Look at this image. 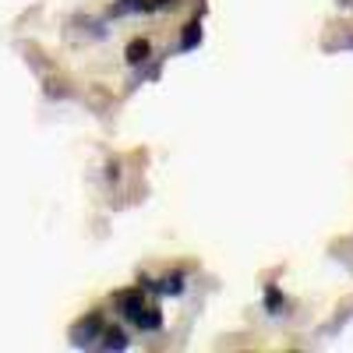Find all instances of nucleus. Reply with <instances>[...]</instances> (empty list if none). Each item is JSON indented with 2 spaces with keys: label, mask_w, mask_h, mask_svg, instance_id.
Segmentation results:
<instances>
[{
  "label": "nucleus",
  "mask_w": 353,
  "mask_h": 353,
  "mask_svg": "<svg viewBox=\"0 0 353 353\" xmlns=\"http://www.w3.org/2000/svg\"><path fill=\"white\" fill-rule=\"evenodd\" d=\"M103 314L99 311H92V314H85L78 325L71 329V346H78V350H88V346H99L96 339H103Z\"/></svg>",
  "instance_id": "obj_1"
},
{
  "label": "nucleus",
  "mask_w": 353,
  "mask_h": 353,
  "mask_svg": "<svg viewBox=\"0 0 353 353\" xmlns=\"http://www.w3.org/2000/svg\"><path fill=\"white\" fill-rule=\"evenodd\" d=\"M117 307H121V314H124L128 321H134V318H138V311L145 307V293H141V286H134V290H121V293H117Z\"/></svg>",
  "instance_id": "obj_2"
},
{
  "label": "nucleus",
  "mask_w": 353,
  "mask_h": 353,
  "mask_svg": "<svg viewBox=\"0 0 353 353\" xmlns=\"http://www.w3.org/2000/svg\"><path fill=\"white\" fill-rule=\"evenodd\" d=\"M124 57H128V64H131V68L149 64V61H152V43L145 39V36H138V39H131V43H128Z\"/></svg>",
  "instance_id": "obj_3"
},
{
  "label": "nucleus",
  "mask_w": 353,
  "mask_h": 353,
  "mask_svg": "<svg viewBox=\"0 0 353 353\" xmlns=\"http://www.w3.org/2000/svg\"><path fill=\"white\" fill-rule=\"evenodd\" d=\"M134 325H138L141 332H159V329H163V311H159V304H145V307L138 311V318H134Z\"/></svg>",
  "instance_id": "obj_4"
},
{
  "label": "nucleus",
  "mask_w": 353,
  "mask_h": 353,
  "mask_svg": "<svg viewBox=\"0 0 353 353\" xmlns=\"http://www.w3.org/2000/svg\"><path fill=\"white\" fill-rule=\"evenodd\" d=\"M141 11H159L156 0H117L110 14H141Z\"/></svg>",
  "instance_id": "obj_5"
},
{
  "label": "nucleus",
  "mask_w": 353,
  "mask_h": 353,
  "mask_svg": "<svg viewBox=\"0 0 353 353\" xmlns=\"http://www.w3.org/2000/svg\"><path fill=\"white\" fill-rule=\"evenodd\" d=\"M201 36H205L201 21H198V18L188 21V25H184V32H181V43H176V50H198V46H201Z\"/></svg>",
  "instance_id": "obj_6"
},
{
  "label": "nucleus",
  "mask_w": 353,
  "mask_h": 353,
  "mask_svg": "<svg viewBox=\"0 0 353 353\" xmlns=\"http://www.w3.org/2000/svg\"><path fill=\"white\" fill-rule=\"evenodd\" d=\"M145 286H152L156 293H170V297H181V293H184V276H181V272H173V276H166L163 283H145Z\"/></svg>",
  "instance_id": "obj_7"
},
{
  "label": "nucleus",
  "mask_w": 353,
  "mask_h": 353,
  "mask_svg": "<svg viewBox=\"0 0 353 353\" xmlns=\"http://www.w3.org/2000/svg\"><path fill=\"white\" fill-rule=\"evenodd\" d=\"M128 332L124 329H103V343H99V350H128Z\"/></svg>",
  "instance_id": "obj_8"
},
{
  "label": "nucleus",
  "mask_w": 353,
  "mask_h": 353,
  "mask_svg": "<svg viewBox=\"0 0 353 353\" xmlns=\"http://www.w3.org/2000/svg\"><path fill=\"white\" fill-rule=\"evenodd\" d=\"M265 307H269V314H279L283 311V293L276 286H265Z\"/></svg>",
  "instance_id": "obj_9"
},
{
  "label": "nucleus",
  "mask_w": 353,
  "mask_h": 353,
  "mask_svg": "<svg viewBox=\"0 0 353 353\" xmlns=\"http://www.w3.org/2000/svg\"><path fill=\"white\" fill-rule=\"evenodd\" d=\"M173 4H181V0H156V8H173Z\"/></svg>",
  "instance_id": "obj_10"
}]
</instances>
